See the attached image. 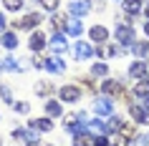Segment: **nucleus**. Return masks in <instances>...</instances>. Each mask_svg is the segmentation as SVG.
I'll return each mask as SVG.
<instances>
[{"mask_svg":"<svg viewBox=\"0 0 149 146\" xmlns=\"http://www.w3.org/2000/svg\"><path fill=\"white\" fill-rule=\"evenodd\" d=\"M28 48H31L33 53L43 51V48H46V35H43V33H38V30H33L31 38H28Z\"/></svg>","mask_w":149,"mask_h":146,"instance_id":"9","label":"nucleus"},{"mask_svg":"<svg viewBox=\"0 0 149 146\" xmlns=\"http://www.w3.org/2000/svg\"><path fill=\"white\" fill-rule=\"evenodd\" d=\"M101 91L106 93V96H111V93H119V83H116V81H104V83H101Z\"/></svg>","mask_w":149,"mask_h":146,"instance_id":"23","label":"nucleus"},{"mask_svg":"<svg viewBox=\"0 0 149 146\" xmlns=\"http://www.w3.org/2000/svg\"><path fill=\"white\" fill-rule=\"evenodd\" d=\"M48 43H51V48H53V53H66V51H68V40H66L63 33H53Z\"/></svg>","mask_w":149,"mask_h":146,"instance_id":"6","label":"nucleus"},{"mask_svg":"<svg viewBox=\"0 0 149 146\" xmlns=\"http://www.w3.org/2000/svg\"><path fill=\"white\" fill-rule=\"evenodd\" d=\"M3 68L5 71H20V63H18V58L8 55V58H3Z\"/></svg>","mask_w":149,"mask_h":146,"instance_id":"22","label":"nucleus"},{"mask_svg":"<svg viewBox=\"0 0 149 146\" xmlns=\"http://www.w3.org/2000/svg\"><path fill=\"white\" fill-rule=\"evenodd\" d=\"M66 33H68V35H73V38H76V35H81V33H84V23H81L79 18L66 20Z\"/></svg>","mask_w":149,"mask_h":146,"instance_id":"15","label":"nucleus"},{"mask_svg":"<svg viewBox=\"0 0 149 146\" xmlns=\"http://www.w3.org/2000/svg\"><path fill=\"white\" fill-rule=\"evenodd\" d=\"M94 113L96 116H111L114 113V101L109 96H101V98L94 101Z\"/></svg>","mask_w":149,"mask_h":146,"instance_id":"3","label":"nucleus"},{"mask_svg":"<svg viewBox=\"0 0 149 146\" xmlns=\"http://www.w3.org/2000/svg\"><path fill=\"white\" fill-rule=\"evenodd\" d=\"M134 146H149V134H141L139 138H136V144Z\"/></svg>","mask_w":149,"mask_h":146,"instance_id":"33","label":"nucleus"},{"mask_svg":"<svg viewBox=\"0 0 149 146\" xmlns=\"http://www.w3.org/2000/svg\"><path fill=\"white\" fill-rule=\"evenodd\" d=\"M91 146H111V144H109V138L104 136V134H96V136L91 138Z\"/></svg>","mask_w":149,"mask_h":146,"instance_id":"26","label":"nucleus"},{"mask_svg":"<svg viewBox=\"0 0 149 146\" xmlns=\"http://www.w3.org/2000/svg\"><path fill=\"white\" fill-rule=\"evenodd\" d=\"M36 93L38 96H48V93H53V86L51 83H38L36 86Z\"/></svg>","mask_w":149,"mask_h":146,"instance_id":"25","label":"nucleus"},{"mask_svg":"<svg viewBox=\"0 0 149 146\" xmlns=\"http://www.w3.org/2000/svg\"><path fill=\"white\" fill-rule=\"evenodd\" d=\"M40 20H43V18H40L38 13H28L25 18H20V20L15 23V28H28V30H31V28H36Z\"/></svg>","mask_w":149,"mask_h":146,"instance_id":"12","label":"nucleus"},{"mask_svg":"<svg viewBox=\"0 0 149 146\" xmlns=\"http://www.w3.org/2000/svg\"><path fill=\"white\" fill-rule=\"evenodd\" d=\"M28 146H40V144H38V141H36V144H28Z\"/></svg>","mask_w":149,"mask_h":146,"instance_id":"39","label":"nucleus"},{"mask_svg":"<svg viewBox=\"0 0 149 146\" xmlns=\"http://www.w3.org/2000/svg\"><path fill=\"white\" fill-rule=\"evenodd\" d=\"M88 126H91L96 134H104V136H106L109 131H114V129H111V123H104V121H88Z\"/></svg>","mask_w":149,"mask_h":146,"instance_id":"19","label":"nucleus"},{"mask_svg":"<svg viewBox=\"0 0 149 146\" xmlns=\"http://www.w3.org/2000/svg\"><path fill=\"white\" fill-rule=\"evenodd\" d=\"M73 55H76V61H88L94 55V46L88 40H76L73 43Z\"/></svg>","mask_w":149,"mask_h":146,"instance_id":"2","label":"nucleus"},{"mask_svg":"<svg viewBox=\"0 0 149 146\" xmlns=\"http://www.w3.org/2000/svg\"><path fill=\"white\" fill-rule=\"evenodd\" d=\"M114 38H116L119 43H121V46L132 48V43L136 40V33H134V28H132V25L121 23V25H116V28H114Z\"/></svg>","mask_w":149,"mask_h":146,"instance_id":"1","label":"nucleus"},{"mask_svg":"<svg viewBox=\"0 0 149 146\" xmlns=\"http://www.w3.org/2000/svg\"><path fill=\"white\" fill-rule=\"evenodd\" d=\"M13 108H15L18 113H28V111H31V103H25V101H18V103H13Z\"/></svg>","mask_w":149,"mask_h":146,"instance_id":"29","label":"nucleus"},{"mask_svg":"<svg viewBox=\"0 0 149 146\" xmlns=\"http://www.w3.org/2000/svg\"><path fill=\"white\" fill-rule=\"evenodd\" d=\"M111 146H132V144H129V138H126V136H114Z\"/></svg>","mask_w":149,"mask_h":146,"instance_id":"30","label":"nucleus"},{"mask_svg":"<svg viewBox=\"0 0 149 146\" xmlns=\"http://www.w3.org/2000/svg\"><path fill=\"white\" fill-rule=\"evenodd\" d=\"M58 96H61V101H66V103H76V101L81 98V88L79 86H63L61 91H58Z\"/></svg>","mask_w":149,"mask_h":146,"instance_id":"5","label":"nucleus"},{"mask_svg":"<svg viewBox=\"0 0 149 146\" xmlns=\"http://www.w3.org/2000/svg\"><path fill=\"white\" fill-rule=\"evenodd\" d=\"M0 46H3V40H0Z\"/></svg>","mask_w":149,"mask_h":146,"instance_id":"40","label":"nucleus"},{"mask_svg":"<svg viewBox=\"0 0 149 146\" xmlns=\"http://www.w3.org/2000/svg\"><path fill=\"white\" fill-rule=\"evenodd\" d=\"M147 71H149V66L144 61H134L132 66H129V76H132V78H144V76H147Z\"/></svg>","mask_w":149,"mask_h":146,"instance_id":"13","label":"nucleus"},{"mask_svg":"<svg viewBox=\"0 0 149 146\" xmlns=\"http://www.w3.org/2000/svg\"><path fill=\"white\" fill-rule=\"evenodd\" d=\"M3 5H5V10H20L23 8V0H3Z\"/></svg>","mask_w":149,"mask_h":146,"instance_id":"24","label":"nucleus"},{"mask_svg":"<svg viewBox=\"0 0 149 146\" xmlns=\"http://www.w3.org/2000/svg\"><path fill=\"white\" fill-rule=\"evenodd\" d=\"M144 33H147V38H149V20L144 23Z\"/></svg>","mask_w":149,"mask_h":146,"instance_id":"37","label":"nucleus"},{"mask_svg":"<svg viewBox=\"0 0 149 146\" xmlns=\"http://www.w3.org/2000/svg\"><path fill=\"white\" fill-rule=\"evenodd\" d=\"M126 15H139L141 13V0H121Z\"/></svg>","mask_w":149,"mask_h":146,"instance_id":"14","label":"nucleus"},{"mask_svg":"<svg viewBox=\"0 0 149 146\" xmlns=\"http://www.w3.org/2000/svg\"><path fill=\"white\" fill-rule=\"evenodd\" d=\"M141 101H144L141 106H144V108H147V111H149V96H147V98H141Z\"/></svg>","mask_w":149,"mask_h":146,"instance_id":"36","label":"nucleus"},{"mask_svg":"<svg viewBox=\"0 0 149 146\" xmlns=\"http://www.w3.org/2000/svg\"><path fill=\"white\" fill-rule=\"evenodd\" d=\"M28 126L36 131H43V134H48V131H53V121L48 118V116H43V118H33V121H28Z\"/></svg>","mask_w":149,"mask_h":146,"instance_id":"10","label":"nucleus"},{"mask_svg":"<svg viewBox=\"0 0 149 146\" xmlns=\"http://www.w3.org/2000/svg\"><path fill=\"white\" fill-rule=\"evenodd\" d=\"M129 116H132L136 123H149V111L144 106H136V103H132L129 106Z\"/></svg>","mask_w":149,"mask_h":146,"instance_id":"7","label":"nucleus"},{"mask_svg":"<svg viewBox=\"0 0 149 146\" xmlns=\"http://www.w3.org/2000/svg\"><path fill=\"white\" fill-rule=\"evenodd\" d=\"M134 96L147 98V96H149V81H139V83H134Z\"/></svg>","mask_w":149,"mask_h":146,"instance_id":"18","label":"nucleus"},{"mask_svg":"<svg viewBox=\"0 0 149 146\" xmlns=\"http://www.w3.org/2000/svg\"><path fill=\"white\" fill-rule=\"evenodd\" d=\"M144 15H147V20H149V3H147V8H144Z\"/></svg>","mask_w":149,"mask_h":146,"instance_id":"38","label":"nucleus"},{"mask_svg":"<svg viewBox=\"0 0 149 146\" xmlns=\"http://www.w3.org/2000/svg\"><path fill=\"white\" fill-rule=\"evenodd\" d=\"M88 10H91V3H88V0H71V3H68V13L73 18L88 15Z\"/></svg>","mask_w":149,"mask_h":146,"instance_id":"4","label":"nucleus"},{"mask_svg":"<svg viewBox=\"0 0 149 146\" xmlns=\"http://www.w3.org/2000/svg\"><path fill=\"white\" fill-rule=\"evenodd\" d=\"M91 144V138H86V136H76L73 138V146H88Z\"/></svg>","mask_w":149,"mask_h":146,"instance_id":"32","label":"nucleus"},{"mask_svg":"<svg viewBox=\"0 0 149 146\" xmlns=\"http://www.w3.org/2000/svg\"><path fill=\"white\" fill-rule=\"evenodd\" d=\"M40 5H43L46 10H56L58 8V0H40Z\"/></svg>","mask_w":149,"mask_h":146,"instance_id":"31","label":"nucleus"},{"mask_svg":"<svg viewBox=\"0 0 149 146\" xmlns=\"http://www.w3.org/2000/svg\"><path fill=\"white\" fill-rule=\"evenodd\" d=\"M0 98H3V101H8L10 106H13V93H10L8 86H0Z\"/></svg>","mask_w":149,"mask_h":146,"instance_id":"28","label":"nucleus"},{"mask_svg":"<svg viewBox=\"0 0 149 146\" xmlns=\"http://www.w3.org/2000/svg\"><path fill=\"white\" fill-rule=\"evenodd\" d=\"M119 134H121V136H126V138H129V136H134V126L124 121L121 126H119Z\"/></svg>","mask_w":149,"mask_h":146,"instance_id":"27","label":"nucleus"},{"mask_svg":"<svg viewBox=\"0 0 149 146\" xmlns=\"http://www.w3.org/2000/svg\"><path fill=\"white\" fill-rule=\"evenodd\" d=\"M91 76H96V78H106V76H109V66H106V63H94Z\"/></svg>","mask_w":149,"mask_h":146,"instance_id":"20","label":"nucleus"},{"mask_svg":"<svg viewBox=\"0 0 149 146\" xmlns=\"http://www.w3.org/2000/svg\"><path fill=\"white\" fill-rule=\"evenodd\" d=\"M46 113H48V116H53V118H56V116H61V113H63L61 101H53V98L46 101Z\"/></svg>","mask_w":149,"mask_h":146,"instance_id":"17","label":"nucleus"},{"mask_svg":"<svg viewBox=\"0 0 149 146\" xmlns=\"http://www.w3.org/2000/svg\"><path fill=\"white\" fill-rule=\"evenodd\" d=\"M132 53L136 55V58H144V55L149 53V40H134L132 43Z\"/></svg>","mask_w":149,"mask_h":146,"instance_id":"16","label":"nucleus"},{"mask_svg":"<svg viewBox=\"0 0 149 146\" xmlns=\"http://www.w3.org/2000/svg\"><path fill=\"white\" fill-rule=\"evenodd\" d=\"M0 144H3V141H0Z\"/></svg>","mask_w":149,"mask_h":146,"instance_id":"42","label":"nucleus"},{"mask_svg":"<svg viewBox=\"0 0 149 146\" xmlns=\"http://www.w3.org/2000/svg\"><path fill=\"white\" fill-rule=\"evenodd\" d=\"M88 38L101 46V43H106V40H109V28H104V25H94V28L88 30Z\"/></svg>","mask_w":149,"mask_h":146,"instance_id":"8","label":"nucleus"},{"mask_svg":"<svg viewBox=\"0 0 149 146\" xmlns=\"http://www.w3.org/2000/svg\"><path fill=\"white\" fill-rule=\"evenodd\" d=\"M13 138H18V141H25V131H23V129H15V131H13Z\"/></svg>","mask_w":149,"mask_h":146,"instance_id":"34","label":"nucleus"},{"mask_svg":"<svg viewBox=\"0 0 149 146\" xmlns=\"http://www.w3.org/2000/svg\"><path fill=\"white\" fill-rule=\"evenodd\" d=\"M3 46L8 48V51H15V46H18V35H15V33H5V35H3Z\"/></svg>","mask_w":149,"mask_h":146,"instance_id":"21","label":"nucleus"},{"mask_svg":"<svg viewBox=\"0 0 149 146\" xmlns=\"http://www.w3.org/2000/svg\"><path fill=\"white\" fill-rule=\"evenodd\" d=\"M43 68L51 71V73H63V71H66V63H63L58 55H53V58H46V61H43Z\"/></svg>","mask_w":149,"mask_h":146,"instance_id":"11","label":"nucleus"},{"mask_svg":"<svg viewBox=\"0 0 149 146\" xmlns=\"http://www.w3.org/2000/svg\"><path fill=\"white\" fill-rule=\"evenodd\" d=\"M147 81H149V76H147Z\"/></svg>","mask_w":149,"mask_h":146,"instance_id":"41","label":"nucleus"},{"mask_svg":"<svg viewBox=\"0 0 149 146\" xmlns=\"http://www.w3.org/2000/svg\"><path fill=\"white\" fill-rule=\"evenodd\" d=\"M0 30H5V15L0 13Z\"/></svg>","mask_w":149,"mask_h":146,"instance_id":"35","label":"nucleus"}]
</instances>
